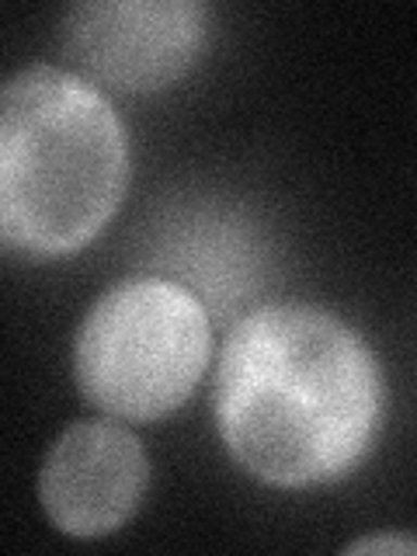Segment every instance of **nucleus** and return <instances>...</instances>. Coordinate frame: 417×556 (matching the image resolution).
I'll use <instances>...</instances> for the list:
<instances>
[{"mask_svg": "<svg viewBox=\"0 0 417 556\" xmlns=\"http://www.w3.org/2000/svg\"><path fill=\"white\" fill-rule=\"evenodd\" d=\"M213 417L223 448L257 483L303 491L344 480L382 428L379 358L324 306H261L223 341Z\"/></svg>", "mask_w": 417, "mask_h": 556, "instance_id": "obj_1", "label": "nucleus"}, {"mask_svg": "<svg viewBox=\"0 0 417 556\" xmlns=\"http://www.w3.org/2000/svg\"><path fill=\"white\" fill-rule=\"evenodd\" d=\"M129 132L77 70L35 63L0 94V240L11 257L84 251L129 188Z\"/></svg>", "mask_w": 417, "mask_h": 556, "instance_id": "obj_2", "label": "nucleus"}, {"mask_svg": "<svg viewBox=\"0 0 417 556\" xmlns=\"http://www.w3.org/2000/svg\"><path fill=\"white\" fill-rule=\"evenodd\" d=\"M344 553H417V539L410 535H365L348 543Z\"/></svg>", "mask_w": 417, "mask_h": 556, "instance_id": "obj_6", "label": "nucleus"}, {"mask_svg": "<svg viewBox=\"0 0 417 556\" xmlns=\"http://www.w3.org/2000/svg\"><path fill=\"white\" fill-rule=\"evenodd\" d=\"M150 486V459L129 428L112 421L70 425L39 469L42 511L70 539L118 532Z\"/></svg>", "mask_w": 417, "mask_h": 556, "instance_id": "obj_5", "label": "nucleus"}, {"mask_svg": "<svg viewBox=\"0 0 417 556\" xmlns=\"http://www.w3.org/2000/svg\"><path fill=\"white\" fill-rule=\"evenodd\" d=\"M208 39L202 0H84L66 8L60 42L94 87L153 94L199 63Z\"/></svg>", "mask_w": 417, "mask_h": 556, "instance_id": "obj_4", "label": "nucleus"}, {"mask_svg": "<svg viewBox=\"0 0 417 556\" xmlns=\"http://www.w3.org/2000/svg\"><path fill=\"white\" fill-rule=\"evenodd\" d=\"M213 352L208 313L167 278H129L104 289L74 338L77 390L101 414L153 425L195 393Z\"/></svg>", "mask_w": 417, "mask_h": 556, "instance_id": "obj_3", "label": "nucleus"}]
</instances>
